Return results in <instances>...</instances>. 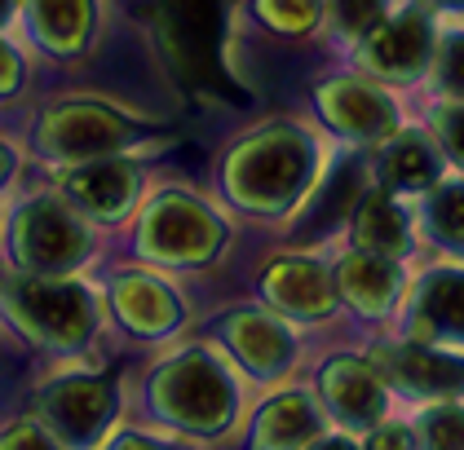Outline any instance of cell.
<instances>
[{
  "label": "cell",
  "mask_w": 464,
  "mask_h": 450,
  "mask_svg": "<svg viewBox=\"0 0 464 450\" xmlns=\"http://www.w3.org/2000/svg\"><path fill=\"white\" fill-rule=\"evenodd\" d=\"M5 313L44 349H75L93 331V301L63 278H9L0 282Z\"/></svg>",
  "instance_id": "1"
},
{
  "label": "cell",
  "mask_w": 464,
  "mask_h": 450,
  "mask_svg": "<svg viewBox=\"0 0 464 450\" xmlns=\"http://www.w3.org/2000/svg\"><path fill=\"white\" fill-rule=\"evenodd\" d=\"M150 407L164 419L195 433H217L230 424L235 388L208 353H181L150 380Z\"/></svg>",
  "instance_id": "2"
},
{
  "label": "cell",
  "mask_w": 464,
  "mask_h": 450,
  "mask_svg": "<svg viewBox=\"0 0 464 450\" xmlns=\"http://www.w3.org/2000/svg\"><path fill=\"white\" fill-rule=\"evenodd\" d=\"M89 252V235L72 212L53 199H32L14 221V256L32 274H63Z\"/></svg>",
  "instance_id": "3"
},
{
  "label": "cell",
  "mask_w": 464,
  "mask_h": 450,
  "mask_svg": "<svg viewBox=\"0 0 464 450\" xmlns=\"http://www.w3.org/2000/svg\"><path fill=\"white\" fill-rule=\"evenodd\" d=\"M305 177V146L296 138H256L230 164V190L248 208H279Z\"/></svg>",
  "instance_id": "4"
},
{
  "label": "cell",
  "mask_w": 464,
  "mask_h": 450,
  "mask_svg": "<svg viewBox=\"0 0 464 450\" xmlns=\"http://www.w3.org/2000/svg\"><path fill=\"white\" fill-rule=\"evenodd\" d=\"M40 419L44 428L67 442V446H89L111 419V384L98 376H67L40 393Z\"/></svg>",
  "instance_id": "5"
},
{
  "label": "cell",
  "mask_w": 464,
  "mask_h": 450,
  "mask_svg": "<svg viewBox=\"0 0 464 450\" xmlns=\"http://www.w3.org/2000/svg\"><path fill=\"white\" fill-rule=\"evenodd\" d=\"M146 247L169 261H199L217 247V221L195 199L169 195L146 216Z\"/></svg>",
  "instance_id": "6"
},
{
  "label": "cell",
  "mask_w": 464,
  "mask_h": 450,
  "mask_svg": "<svg viewBox=\"0 0 464 450\" xmlns=\"http://www.w3.org/2000/svg\"><path fill=\"white\" fill-rule=\"evenodd\" d=\"M124 141H129V124L107 115L102 106H63L40 129V146L53 150V155H67V159L107 155V150L124 146Z\"/></svg>",
  "instance_id": "7"
},
{
  "label": "cell",
  "mask_w": 464,
  "mask_h": 450,
  "mask_svg": "<svg viewBox=\"0 0 464 450\" xmlns=\"http://www.w3.org/2000/svg\"><path fill=\"white\" fill-rule=\"evenodd\" d=\"M381 371L398 380L407 393H425V397H451L464 393V362L442 358L429 345H393L376 353Z\"/></svg>",
  "instance_id": "8"
},
{
  "label": "cell",
  "mask_w": 464,
  "mask_h": 450,
  "mask_svg": "<svg viewBox=\"0 0 464 450\" xmlns=\"http://www.w3.org/2000/svg\"><path fill=\"white\" fill-rule=\"evenodd\" d=\"M323 397L327 407L336 411V419H345L350 428H367L385 416V388H381V376L362 362H350V358H336L327 362L323 371Z\"/></svg>",
  "instance_id": "9"
},
{
  "label": "cell",
  "mask_w": 464,
  "mask_h": 450,
  "mask_svg": "<svg viewBox=\"0 0 464 450\" xmlns=\"http://www.w3.org/2000/svg\"><path fill=\"white\" fill-rule=\"evenodd\" d=\"M429 23L420 14H402V18H393L385 23L381 32L367 35V44H362V58H367V67L385 71V75H411V71L425 67L429 58Z\"/></svg>",
  "instance_id": "10"
},
{
  "label": "cell",
  "mask_w": 464,
  "mask_h": 450,
  "mask_svg": "<svg viewBox=\"0 0 464 450\" xmlns=\"http://www.w3.org/2000/svg\"><path fill=\"white\" fill-rule=\"evenodd\" d=\"M323 110H327V120L336 129H345L354 138H390L393 129V106L381 93H372L362 84H350V80L323 89Z\"/></svg>",
  "instance_id": "11"
},
{
  "label": "cell",
  "mask_w": 464,
  "mask_h": 450,
  "mask_svg": "<svg viewBox=\"0 0 464 450\" xmlns=\"http://www.w3.org/2000/svg\"><path fill=\"white\" fill-rule=\"evenodd\" d=\"M67 195L98 216H120L138 195V173L129 164H84L67 177Z\"/></svg>",
  "instance_id": "12"
},
{
  "label": "cell",
  "mask_w": 464,
  "mask_h": 450,
  "mask_svg": "<svg viewBox=\"0 0 464 450\" xmlns=\"http://www.w3.org/2000/svg\"><path fill=\"white\" fill-rule=\"evenodd\" d=\"M314 433H319V416H314L310 397L305 393H284L279 402H270L261 411L252 442H256V450H301L314 442Z\"/></svg>",
  "instance_id": "13"
},
{
  "label": "cell",
  "mask_w": 464,
  "mask_h": 450,
  "mask_svg": "<svg viewBox=\"0 0 464 450\" xmlns=\"http://www.w3.org/2000/svg\"><path fill=\"white\" fill-rule=\"evenodd\" d=\"M266 292H270V301L287 313L314 318V313L332 310V287H327V278H323L314 265H301V261H287L279 270H270Z\"/></svg>",
  "instance_id": "14"
},
{
  "label": "cell",
  "mask_w": 464,
  "mask_h": 450,
  "mask_svg": "<svg viewBox=\"0 0 464 450\" xmlns=\"http://www.w3.org/2000/svg\"><path fill=\"white\" fill-rule=\"evenodd\" d=\"M115 305L124 313V322L129 327H138V331H164V327H173V318H178V305H173V296L155 282V278H124L120 287H115Z\"/></svg>",
  "instance_id": "15"
},
{
  "label": "cell",
  "mask_w": 464,
  "mask_h": 450,
  "mask_svg": "<svg viewBox=\"0 0 464 450\" xmlns=\"http://www.w3.org/2000/svg\"><path fill=\"white\" fill-rule=\"evenodd\" d=\"M230 345L248 362L252 371H279L287 362V336L261 313H239L230 318Z\"/></svg>",
  "instance_id": "16"
},
{
  "label": "cell",
  "mask_w": 464,
  "mask_h": 450,
  "mask_svg": "<svg viewBox=\"0 0 464 450\" xmlns=\"http://www.w3.org/2000/svg\"><path fill=\"white\" fill-rule=\"evenodd\" d=\"M341 287H345V296H350L362 313H381L385 305H390L398 278H393L385 256H376V252H358V256H350V261L341 265Z\"/></svg>",
  "instance_id": "17"
},
{
  "label": "cell",
  "mask_w": 464,
  "mask_h": 450,
  "mask_svg": "<svg viewBox=\"0 0 464 450\" xmlns=\"http://www.w3.org/2000/svg\"><path fill=\"white\" fill-rule=\"evenodd\" d=\"M32 18H36V32L44 44L75 49L89 35L93 9H89V0H32Z\"/></svg>",
  "instance_id": "18"
},
{
  "label": "cell",
  "mask_w": 464,
  "mask_h": 450,
  "mask_svg": "<svg viewBox=\"0 0 464 450\" xmlns=\"http://www.w3.org/2000/svg\"><path fill=\"white\" fill-rule=\"evenodd\" d=\"M420 322H425V345L433 331H456L464 336V274H438L420 292Z\"/></svg>",
  "instance_id": "19"
},
{
  "label": "cell",
  "mask_w": 464,
  "mask_h": 450,
  "mask_svg": "<svg viewBox=\"0 0 464 450\" xmlns=\"http://www.w3.org/2000/svg\"><path fill=\"white\" fill-rule=\"evenodd\" d=\"M358 239H362L367 252H376V256L402 252V239H407L402 212L393 208L385 195H381V199H367V204L358 208Z\"/></svg>",
  "instance_id": "20"
},
{
  "label": "cell",
  "mask_w": 464,
  "mask_h": 450,
  "mask_svg": "<svg viewBox=\"0 0 464 450\" xmlns=\"http://www.w3.org/2000/svg\"><path fill=\"white\" fill-rule=\"evenodd\" d=\"M381 173L398 190H420L438 177V164H433V155H429V146L420 138H398L390 146V155H385V164H381Z\"/></svg>",
  "instance_id": "21"
},
{
  "label": "cell",
  "mask_w": 464,
  "mask_h": 450,
  "mask_svg": "<svg viewBox=\"0 0 464 450\" xmlns=\"http://www.w3.org/2000/svg\"><path fill=\"white\" fill-rule=\"evenodd\" d=\"M354 199H358V168L350 164L345 173L323 190V204H314V212H310V221H305V225H310V230H327V225L345 221L350 208H354Z\"/></svg>",
  "instance_id": "22"
},
{
  "label": "cell",
  "mask_w": 464,
  "mask_h": 450,
  "mask_svg": "<svg viewBox=\"0 0 464 450\" xmlns=\"http://www.w3.org/2000/svg\"><path fill=\"white\" fill-rule=\"evenodd\" d=\"M420 446L425 450H464V411L438 407L420 419Z\"/></svg>",
  "instance_id": "23"
},
{
  "label": "cell",
  "mask_w": 464,
  "mask_h": 450,
  "mask_svg": "<svg viewBox=\"0 0 464 450\" xmlns=\"http://www.w3.org/2000/svg\"><path fill=\"white\" fill-rule=\"evenodd\" d=\"M433 230L447 243H460L464 247V186H447L433 195Z\"/></svg>",
  "instance_id": "24"
},
{
  "label": "cell",
  "mask_w": 464,
  "mask_h": 450,
  "mask_svg": "<svg viewBox=\"0 0 464 450\" xmlns=\"http://www.w3.org/2000/svg\"><path fill=\"white\" fill-rule=\"evenodd\" d=\"M261 14L284 32H301L319 14V0H261Z\"/></svg>",
  "instance_id": "25"
},
{
  "label": "cell",
  "mask_w": 464,
  "mask_h": 450,
  "mask_svg": "<svg viewBox=\"0 0 464 450\" xmlns=\"http://www.w3.org/2000/svg\"><path fill=\"white\" fill-rule=\"evenodd\" d=\"M332 9H336V23L345 32H367V27H376L381 0H332Z\"/></svg>",
  "instance_id": "26"
},
{
  "label": "cell",
  "mask_w": 464,
  "mask_h": 450,
  "mask_svg": "<svg viewBox=\"0 0 464 450\" xmlns=\"http://www.w3.org/2000/svg\"><path fill=\"white\" fill-rule=\"evenodd\" d=\"M438 133H442V146L464 164V102L438 110Z\"/></svg>",
  "instance_id": "27"
},
{
  "label": "cell",
  "mask_w": 464,
  "mask_h": 450,
  "mask_svg": "<svg viewBox=\"0 0 464 450\" xmlns=\"http://www.w3.org/2000/svg\"><path fill=\"white\" fill-rule=\"evenodd\" d=\"M0 450H58L49 433H40L36 424H18L0 437Z\"/></svg>",
  "instance_id": "28"
},
{
  "label": "cell",
  "mask_w": 464,
  "mask_h": 450,
  "mask_svg": "<svg viewBox=\"0 0 464 450\" xmlns=\"http://www.w3.org/2000/svg\"><path fill=\"white\" fill-rule=\"evenodd\" d=\"M442 84L464 98V35H456L451 44H447V53H442Z\"/></svg>",
  "instance_id": "29"
},
{
  "label": "cell",
  "mask_w": 464,
  "mask_h": 450,
  "mask_svg": "<svg viewBox=\"0 0 464 450\" xmlns=\"http://www.w3.org/2000/svg\"><path fill=\"white\" fill-rule=\"evenodd\" d=\"M367 450H416V433L402 428V424H381V428L372 433Z\"/></svg>",
  "instance_id": "30"
},
{
  "label": "cell",
  "mask_w": 464,
  "mask_h": 450,
  "mask_svg": "<svg viewBox=\"0 0 464 450\" xmlns=\"http://www.w3.org/2000/svg\"><path fill=\"white\" fill-rule=\"evenodd\" d=\"M18 84V53L0 44V93H9Z\"/></svg>",
  "instance_id": "31"
},
{
  "label": "cell",
  "mask_w": 464,
  "mask_h": 450,
  "mask_svg": "<svg viewBox=\"0 0 464 450\" xmlns=\"http://www.w3.org/2000/svg\"><path fill=\"white\" fill-rule=\"evenodd\" d=\"M111 450H164V446H155V442H146V437H120Z\"/></svg>",
  "instance_id": "32"
},
{
  "label": "cell",
  "mask_w": 464,
  "mask_h": 450,
  "mask_svg": "<svg viewBox=\"0 0 464 450\" xmlns=\"http://www.w3.org/2000/svg\"><path fill=\"white\" fill-rule=\"evenodd\" d=\"M310 450H354L350 442H341V437H332V442H319V446H310Z\"/></svg>",
  "instance_id": "33"
},
{
  "label": "cell",
  "mask_w": 464,
  "mask_h": 450,
  "mask_svg": "<svg viewBox=\"0 0 464 450\" xmlns=\"http://www.w3.org/2000/svg\"><path fill=\"white\" fill-rule=\"evenodd\" d=\"M9 168H14V155H9V150H5V146H0V181H5V177H9Z\"/></svg>",
  "instance_id": "34"
},
{
  "label": "cell",
  "mask_w": 464,
  "mask_h": 450,
  "mask_svg": "<svg viewBox=\"0 0 464 450\" xmlns=\"http://www.w3.org/2000/svg\"><path fill=\"white\" fill-rule=\"evenodd\" d=\"M9 14H14V0H0V23H5Z\"/></svg>",
  "instance_id": "35"
},
{
  "label": "cell",
  "mask_w": 464,
  "mask_h": 450,
  "mask_svg": "<svg viewBox=\"0 0 464 450\" xmlns=\"http://www.w3.org/2000/svg\"><path fill=\"white\" fill-rule=\"evenodd\" d=\"M447 5H464V0H447Z\"/></svg>",
  "instance_id": "36"
}]
</instances>
